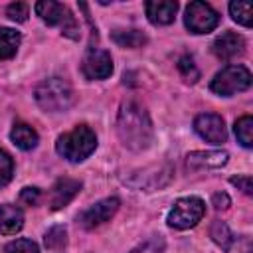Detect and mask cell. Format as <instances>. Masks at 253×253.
I'll return each instance as SVG.
<instances>
[{
    "label": "cell",
    "mask_w": 253,
    "mask_h": 253,
    "mask_svg": "<svg viewBox=\"0 0 253 253\" xmlns=\"http://www.w3.org/2000/svg\"><path fill=\"white\" fill-rule=\"evenodd\" d=\"M117 132L121 142L130 150H146L152 144L154 128L148 113L134 101L123 103L117 117Z\"/></svg>",
    "instance_id": "cell-1"
},
{
    "label": "cell",
    "mask_w": 253,
    "mask_h": 253,
    "mask_svg": "<svg viewBox=\"0 0 253 253\" xmlns=\"http://www.w3.org/2000/svg\"><path fill=\"white\" fill-rule=\"evenodd\" d=\"M97 148V136L87 125H77L73 130L61 134L55 142V150L69 162H81L89 158Z\"/></svg>",
    "instance_id": "cell-2"
},
{
    "label": "cell",
    "mask_w": 253,
    "mask_h": 253,
    "mask_svg": "<svg viewBox=\"0 0 253 253\" xmlns=\"http://www.w3.org/2000/svg\"><path fill=\"white\" fill-rule=\"evenodd\" d=\"M36 103L47 111V113H61V111H67L71 105H73V87L61 79V77H49V79H43L36 91Z\"/></svg>",
    "instance_id": "cell-3"
},
{
    "label": "cell",
    "mask_w": 253,
    "mask_h": 253,
    "mask_svg": "<svg viewBox=\"0 0 253 253\" xmlns=\"http://www.w3.org/2000/svg\"><path fill=\"white\" fill-rule=\"evenodd\" d=\"M34 10L47 26H59L63 36H67L71 40L79 38V26L67 6L53 2V0H40V2H36Z\"/></svg>",
    "instance_id": "cell-4"
},
{
    "label": "cell",
    "mask_w": 253,
    "mask_h": 253,
    "mask_svg": "<svg viewBox=\"0 0 253 253\" xmlns=\"http://www.w3.org/2000/svg\"><path fill=\"white\" fill-rule=\"evenodd\" d=\"M251 87V73L243 65H227L217 71L210 83V89L219 97H231Z\"/></svg>",
    "instance_id": "cell-5"
},
{
    "label": "cell",
    "mask_w": 253,
    "mask_h": 253,
    "mask_svg": "<svg viewBox=\"0 0 253 253\" xmlns=\"http://www.w3.org/2000/svg\"><path fill=\"white\" fill-rule=\"evenodd\" d=\"M204 213H206L204 200L198 196H188V198H180L172 206L166 221L174 229H190V227L198 225V221L204 217Z\"/></svg>",
    "instance_id": "cell-6"
},
{
    "label": "cell",
    "mask_w": 253,
    "mask_h": 253,
    "mask_svg": "<svg viewBox=\"0 0 253 253\" xmlns=\"http://www.w3.org/2000/svg\"><path fill=\"white\" fill-rule=\"evenodd\" d=\"M184 24L192 34H208L219 24V14L206 2H190L186 8Z\"/></svg>",
    "instance_id": "cell-7"
},
{
    "label": "cell",
    "mask_w": 253,
    "mask_h": 253,
    "mask_svg": "<svg viewBox=\"0 0 253 253\" xmlns=\"http://www.w3.org/2000/svg\"><path fill=\"white\" fill-rule=\"evenodd\" d=\"M119 206H121L119 198H115V196H113V198H105V200H101V202L89 206L87 210H83V211L77 215V221H79V225L85 227V229L99 227V225H103L105 221H109V219L117 213Z\"/></svg>",
    "instance_id": "cell-8"
},
{
    "label": "cell",
    "mask_w": 253,
    "mask_h": 253,
    "mask_svg": "<svg viewBox=\"0 0 253 253\" xmlns=\"http://www.w3.org/2000/svg\"><path fill=\"white\" fill-rule=\"evenodd\" d=\"M81 71L87 79H107L113 73L111 53L99 47H89L81 61Z\"/></svg>",
    "instance_id": "cell-9"
},
{
    "label": "cell",
    "mask_w": 253,
    "mask_h": 253,
    "mask_svg": "<svg viewBox=\"0 0 253 253\" xmlns=\"http://www.w3.org/2000/svg\"><path fill=\"white\" fill-rule=\"evenodd\" d=\"M194 130L210 144H221L227 138L225 123L215 113H202L194 119Z\"/></svg>",
    "instance_id": "cell-10"
},
{
    "label": "cell",
    "mask_w": 253,
    "mask_h": 253,
    "mask_svg": "<svg viewBox=\"0 0 253 253\" xmlns=\"http://www.w3.org/2000/svg\"><path fill=\"white\" fill-rule=\"evenodd\" d=\"M211 51H213V55L217 59L231 61V59L243 55V51H245V40L239 34H235V32H225L219 38H215V42L211 45Z\"/></svg>",
    "instance_id": "cell-11"
},
{
    "label": "cell",
    "mask_w": 253,
    "mask_h": 253,
    "mask_svg": "<svg viewBox=\"0 0 253 253\" xmlns=\"http://www.w3.org/2000/svg\"><path fill=\"white\" fill-rule=\"evenodd\" d=\"M170 178H172V170L168 166H154V168H146L134 174V178L128 180V184L140 190H156V188L166 186Z\"/></svg>",
    "instance_id": "cell-12"
},
{
    "label": "cell",
    "mask_w": 253,
    "mask_h": 253,
    "mask_svg": "<svg viewBox=\"0 0 253 253\" xmlns=\"http://www.w3.org/2000/svg\"><path fill=\"white\" fill-rule=\"evenodd\" d=\"M81 190V182L73 180V178H59L53 188H51V196H49V208L51 210H61L65 208Z\"/></svg>",
    "instance_id": "cell-13"
},
{
    "label": "cell",
    "mask_w": 253,
    "mask_h": 253,
    "mask_svg": "<svg viewBox=\"0 0 253 253\" xmlns=\"http://www.w3.org/2000/svg\"><path fill=\"white\" fill-rule=\"evenodd\" d=\"M146 16L154 26H166L172 24L176 18V10H178V2L174 0H150L144 4Z\"/></svg>",
    "instance_id": "cell-14"
},
{
    "label": "cell",
    "mask_w": 253,
    "mask_h": 253,
    "mask_svg": "<svg viewBox=\"0 0 253 253\" xmlns=\"http://www.w3.org/2000/svg\"><path fill=\"white\" fill-rule=\"evenodd\" d=\"M229 154L225 150H194L186 156L190 168H219L227 164Z\"/></svg>",
    "instance_id": "cell-15"
},
{
    "label": "cell",
    "mask_w": 253,
    "mask_h": 253,
    "mask_svg": "<svg viewBox=\"0 0 253 253\" xmlns=\"http://www.w3.org/2000/svg\"><path fill=\"white\" fill-rule=\"evenodd\" d=\"M24 227V213L14 204L0 206V233L2 235H16Z\"/></svg>",
    "instance_id": "cell-16"
},
{
    "label": "cell",
    "mask_w": 253,
    "mask_h": 253,
    "mask_svg": "<svg viewBox=\"0 0 253 253\" xmlns=\"http://www.w3.org/2000/svg\"><path fill=\"white\" fill-rule=\"evenodd\" d=\"M10 138H12V142L18 146V148H22V150H32V148H36V144H38V132L30 126V125H26V123H16L14 126H12V130H10Z\"/></svg>",
    "instance_id": "cell-17"
},
{
    "label": "cell",
    "mask_w": 253,
    "mask_h": 253,
    "mask_svg": "<svg viewBox=\"0 0 253 253\" xmlns=\"http://www.w3.org/2000/svg\"><path fill=\"white\" fill-rule=\"evenodd\" d=\"M22 36L12 28H0V59H10L20 47Z\"/></svg>",
    "instance_id": "cell-18"
},
{
    "label": "cell",
    "mask_w": 253,
    "mask_h": 253,
    "mask_svg": "<svg viewBox=\"0 0 253 253\" xmlns=\"http://www.w3.org/2000/svg\"><path fill=\"white\" fill-rule=\"evenodd\" d=\"M111 38L121 47H142L146 43V36L138 30H115Z\"/></svg>",
    "instance_id": "cell-19"
},
{
    "label": "cell",
    "mask_w": 253,
    "mask_h": 253,
    "mask_svg": "<svg viewBox=\"0 0 253 253\" xmlns=\"http://www.w3.org/2000/svg\"><path fill=\"white\" fill-rule=\"evenodd\" d=\"M210 235H211V239L215 241V245H219L223 251H229L231 245H233V241H235V237H233L231 229L227 227V223H223V221H219V219L211 223Z\"/></svg>",
    "instance_id": "cell-20"
},
{
    "label": "cell",
    "mask_w": 253,
    "mask_h": 253,
    "mask_svg": "<svg viewBox=\"0 0 253 253\" xmlns=\"http://www.w3.org/2000/svg\"><path fill=\"white\" fill-rule=\"evenodd\" d=\"M229 14H231V18H233L237 24H241V26H245V28L251 26V18H253L251 2H245V0H235V2H231V4H229Z\"/></svg>",
    "instance_id": "cell-21"
},
{
    "label": "cell",
    "mask_w": 253,
    "mask_h": 253,
    "mask_svg": "<svg viewBox=\"0 0 253 253\" xmlns=\"http://www.w3.org/2000/svg\"><path fill=\"white\" fill-rule=\"evenodd\" d=\"M235 136L245 148L253 146V119L249 115L235 121Z\"/></svg>",
    "instance_id": "cell-22"
},
{
    "label": "cell",
    "mask_w": 253,
    "mask_h": 253,
    "mask_svg": "<svg viewBox=\"0 0 253 253\" xmlns=\"http://www.w3.org/2000/svg\"><path fill=\"white\" fill-rule=\"evenodd\" d=\"M43 241H45V247L47 249H61V247H65V243H67V231H65V227L63 225H53L51 229H47Z\"/></svg>",
    "instance_id": "cell-23"
},
{
    "label": "cell",
    "mask_w": 253,
    "mask_h": 253,
    "mask_svg": "<svg viewBox=\"0 0 253 253\" xmlns=\"http://www.w3.org/2000/svg\"><path fill=\"white\" fill-rule=\"evenodd\" d=\"M178 69L184 75V79L190 81V83H196L198 77H200V71H198V67H196V63L190 55H184V57L178 59Z\"/></svg>",
    "instance_id": "cell-24"
},
{
    "label": "cell",
    "mask_w": 253,
    "mask_h": 253,
    "mask_svg": "<svg viewBox=\"0 0 253 253\" xmlns=\"http://www.w3.org/2000/svg\"><path fill=\"white\" fill-rule=\"evenodd\" d=\"M12 172H14V160L12 156L0 148V188H4L10 180H12Z\"/></svg>",
    "instance_id": "cell-25"
},
{
    "label": "cell",
    "mask_w": 253,
    "mask_h": 253,
    "mask_svg": "<svg viewBox=\"0 0 253 253\" xmlns=\"http://www.w3.org/2000/svg\"><path fill=\"white\" fill-rule=\"evenodd\" d=\"M2 253H40V249L32 239H16V241H10Z\"/></svg>",
    "instance_id": "cell-26"
},
{
    "label": "cell",
    "mask_w": 253,
    "mask_h": 253,
    "mask_svg": "<svg viewBox=\"0 0 253 253\" xmlns=\"http://www.w3.org/2000/svg\"><path fill=\"white\" fill-rule=\"evenodd\" d=\"M28 4L26 2H12L8 8H6V14L10 20L14 22H26L28 20Z\"/></svg>",
    "instance_id": "cell-27"
},
{
    "label": "cell",
    "mask_w": 253,
    "mask_h": 253,
    "mask_svg": "<svg viewBox=\"0 0 253 253\" xmlns=\"http://www.w3.org/2000/svg\"><path fill=\"white\" fill-rule=\"evenodd\" d=\"M40 198H42V192H40V188H24L22 192H20V202L24 204V206H36L38 202H40Z\"/></svg>",
    "instance_id": "cell-28"
},
{
    "label": "cell",
    "mask_w": 253,
    "mask_h": 253,
    "mask_svg": "<svg viewBox=\"0 0 253 253\" xmlns=\"http://www.w3.org/2000/svg\"><path fill=\"white\" fill-rule=\"evenodd\" d=\"M231 184L233 186H237L243 194H247V196H251V176L249 174H243V176H233L231 178Z\"/></svg>",
    "instance_id": "cell-29"
},
{
    "label": "cell",
    "mask_w": 253,
    "mask_h": 253,
    "mask_svg": "<svg viewBox=\"0 0 253 253\" xmlns=\"http://www.w3.org/2000/svg\"><path fill=\"white\" fill-rule=\"evenodd\" d=\"M211 204H213L215 210H227L229 204H231V200H229V196L225 192H217V194L211 196Z\"/></svg>",
    "instance_id": "cell-30"
},
{
    "label": "cell",
    "mask_w": 253,
    "mask_h": 253,
    "mask_svg": "<svg viewBox=\"0 0 253 253\" xmlns=\"http://www.w3.org/2000/svg\"><path fill=\"white\" fill-rule=\"evenodd\" d=\"M140 251H142V247H136V249H132L130 253H140Z\"/></svg>",
    "instance_id": "cell-31"
}]
</instances>
